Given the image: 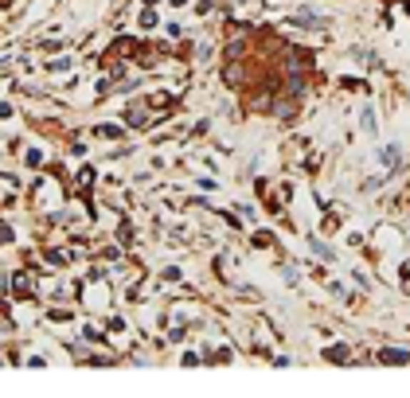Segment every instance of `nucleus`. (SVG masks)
Returning <instances> with one entry per match:
<instances>
[{
	"label": "nucleus",
	"mask_w": 410,
	"mask_h": 398,
	"mask_svg": "<svg viewBox=\"0 0 410 398\" xmlns=\"http://www.w3.org/2000/svg\"><path fill=\"white\" fill-rule=\"evenodd\" d=\"M289 24H297V28H324V20L316 12H309V8H305V12H293Z\"/></svg>",
	"instance_id": "nucleus-1"
},
{
	"label": "nucleus",
	"mask_w": 410,
	"mask_h": 398,
	"mask_svg": "<svg viewBox=\"0 0 410 398\" xmlns=\"http://www.w3.org/2000/svg\"><path fill=\"white\" fill-rule=\"evenodd\" d=\"M379 359L383 363H410V352H403V347H383Z\"/></svg>",
	"instance_id": "nucleus-2"
},
{
	"label": "nucleus",
	"mask_w": 410,
	"mask_h": 398,
	"mask_svg": "<svg viewBox=\"0 0 410 398\" xmlns=\"http://www.w3.org/2000/svg\"><path fill=\"white\" fill-rule=\"evenodd\" d=\"M324 355H329L332 363H344V359H348V347H344V344H336V347H329Z\"/></svg>",
	"instance_id": "nucleus-3"
},
{
	"label": "nucleus",
	"mask_w": 410,
	"mask_h": 398,
	"mask_svg": "<svg viewBox=\"0 0 410 398\" xmlns=\"http://www.w3.org/2000/svg\"><path fill=\"white\" fill-rule=\"evenodd\" d=\"M246 74H242V66H227V82H242Z\"/></svg>",
	"instance_id": "nucleus-4"
},
{
	"label": "nucleus",
	"mask_w": 410,
	"mask_h": 398,
	"mask_svg": "<svg viewBox=\"0 0 410 398\" xmlns=\"http://www.w3.org/2000/svg\"><path fill=\"white\" fill-rule=\"evenodd\" d=\"M90 180H94V172H90V168L79 172V188H90Z\"/></svg>",
	"instance_id": "nucleus-5"
},
{
	"label": "nucleus",
	"mask_w": 410,
	"mask_h": 398,
	"mask_svg": "<svg viewBox=\"0 0 410 398\" xmlns=\"http://www.w3.org/2000/svg\"><path fill=\"white\" fill-rule=\"evenodd\" d=\"M274 243V235H266V230H262V235H254V246H270Z\"/></svg>",
	"instance_id": "nucleus-6"
}]
</instances>
